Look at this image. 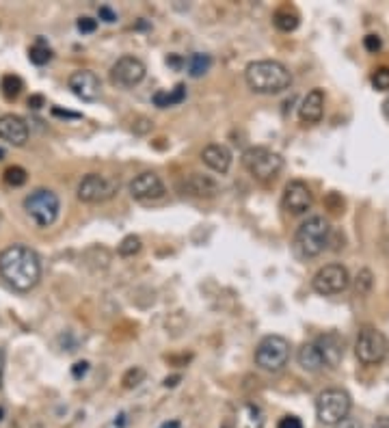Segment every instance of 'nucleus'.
Segmentation results:
<instances>
[{"label": "nucleus", "instance_id": "4468645a", "mask_svg": "<svg viewBox=\"0 0 389 428\" xmlns=\"http://www.w3.org/2000/svg\"><path fill=\"white\" fill-rule=\"evenodd\" d=\"M67 87L71 89V93L76 98H81L85 102H94L100 98L102 93V83L98 78V74H94L91 69H78L67 78Z\"/></svg>", "mask_w": 389, "mask_h": 428}, {"label": "nucleus", "instance_id": "a19ab883", "mask_svg": "<svg viewBox=\"0 0 389 428\" xmlns=\"http://www.w3.org/2000/svg\"><path fill=\"white\" fill-rule=\"evenodd\" d=\"M3 156H5V152H3V150H0V160H3Z\"/></svg>", "mask_w": 389, "mask_h": 428}, {"label": "nucleus", "instance_id": "f704fd0d", "mask_svg": "<svg viewBox=\"0 0 389 428\" xmlns=\"http://www.w3.org/2000/svg\"><path fill=\"white\" fill-rule=\"evenodd\" d=\"M87 370H89V364H87V362H78V364H74L71 374H74V379H83V377L87 374Z\"/></svg>", "mask_w": 389, "mask_h": 428}, {"label": "nucleus", "instance_id": "6ab92c4d", "mask_svg": "<svg viewBox=\"0 0 389 428\" xmlns=\"http://www.w3.org/2000/svg\"><path fill=\"white\" fill-rule=\"evenodd\" d=\"M298 364L307 372H318V370H323L327 366V360H325L323 350L318 348V344L309 342V344H303L298 348Z\"/></svg>", "mask_w": 389, "mask_h": 428}, {"label": "nucleus", "instance_id": "f3484780", "mask_svg": "<svg viewBox=\"0 0 389 428\" xmlns=\"http://www.w3.org/2000/svg\"><path fill=\"white\" fill-rule=\"evenodd\" d=\"M182 190L193 195V197H203V199H212L221 193L218 188V182L210 175H203V173H191L184 178L182 182Z\"/></svg>", "mask_w": 389, "mask_h": 428}, {"label": "nucleus", "instance_id": "6e6552de", "mask_svg": "<svg viewBox=\"0 0 389 428\" xmlns=\"http://www.w3.org/2000/svg\"><path fill=\"white\" fill-rule=\"evenodd\" d=\"M389 352V340L374 327H363L355 342V355L363 366L380 364Z\"/></svg>", "mask_w": 389, "mask_h": 428}, {"label": "nucleus", "instance_id": "39448f33", "mask_svg": "<svg viewBox=\"0 0 389 428\" xmlns=\"http://www.w3.org/2000/svg\"><path fill=\"white\" fill-rule=\"evenodd\" d=\"M24 210L39 228H50L61 210V201L50 188H35L24 197Z\"/></svg>", "mask_w": 389, "mask_h": 428}, {"label": "nucleus", "instance_id": "473e14b6", "mask_svg": "<svg viewBox=\"0 0 389 428\" xmlns=\"http://www.w3.org/2000/svg\"><path fill=\"white\" fill-rule=\"evenodd\" d=\"M277 428H303V422L296 415H286V417L279 419Z\"/></svg>", "mask_w": 389, "mask_h": 428}, {"label": "nucleus", "instance_id": "c9c22d12", "mask_svg": "<svg viewBox=\"0 0 389 428\" xmlns=\"http://www.w3.org/2000/svg\"><path fill=\"white\" fill-rule=\"evenodd\" d=\"M41 104H44V98H41V96H33V98L29 100V106H31V108H41Z\"/></svg>", "mask_w": 389, "mask_h": 428}, {"label": "nucleus", "instance_id": "b1692460", "mask_svg": "<svg viewBox=\"0 0 389 428\" xmlns=\"http://www.w3.org/2000/svg\"><path fill=\"white\" fill-rule=\"evenodd\" d=\"M29 58H31V63H35V65H46V63L52 58V50L44 44V39H39V41L29 50Z\"/></svg>", "mask_w": 389, "mask_h": 428}, {"label": "nucleus", "instance_id": "a878e982", "mask_svg": "<svg viewBox=\"0 0 389 428\" xmlns=\"http://www.w3.org/2000/svg\"><path fill=\"white\" fill-rule=\"evenodd\" d=\"M3 178H5V184L18 188V186H22V184H26L29 173H26V169H22V167H9V169L5 171Z\"/></svg>", "mask_w": 389, "mask_h": 428}, {"label": "nucleus", "instance_id": "0eeeda50", "mask_svg": "<svg viewBox=\"0 0 389 428\" xmlns=\"http://www.w3.org/2000/svg\"><path fill=\"white\" fill-rule=\"evenodd\" d=\"M243 167L260 182L275 180L283 169V158L268 148H249L243 154Z\"/></svg>", "mask_w": 389, "mask_h": 428}, {"label": "nucleus", "instance_id": "9d476101", "mask_svg": "<svg viewBox=\"0 0 389 428\" xmlns=\"http://www.w3.org/2000/svg\"><path fill=\"white\" fill-rule=\"evenodd\" d=\"M311 285H314V290L323 297L342 295L350 285V275H348L346 266H342V264H327L314 275Z\"/></svg>", "mask_w": 389, "mask_h": 428}, {"label": "nucleus", "instance_id": "20e7f679", "mask_svg": "<svg viewBox=\"0 0 389 428\" xmlns=\"http://www.w3.org/2000/svg\"><path fill=\"white\" fill-rule=\"evenodd\" d=\"M350 409H353L350 394L340 387L325 389L316 400V417L325 426H340L344 419H348Z\"/></svg>", "mask_w": 389, "mask_h": 428}, {"label": "nucleus", "instance_id": "58836bf2", "mask_svg": "<svg viewBox=\"0 0 389 428\" xmlns=\"http://www.w3.org/2000/svg\"><path fill=\"white\" fill-rule=\"evenodd\" d=\"M180 381V377H171V379H165V387H176Z\"/></svg>", "mask_w": 389, "mask_h": 428}, {"label": "nucleus", "instance_id": "9b49d317", "mask_svg": "<svg viewBox=\"0 0 389 428\" xmlns=\"http://www.w3.org/2000/svg\"><path fill=\"white\" fill-rule=\"evenodd\" d=\"M147 67L138 56H121L111 67V83L119 89H132L143 83Z\"/></svg>", "mask_w": 389, "mask_h": 428}, {"label": "nucleus", "instance_id": "4be33fe9", "mask_svg": "<svg viewBox=\"0 0 389 428\" xmlns=\"http://www.w3.org/2000/svg\"><path fill=\"white\" fill-rule=\"evenodd\" d=\"M210 65H212V58H210V54H201V52L193 54V56L186 61L188 74H191L193 78H201L203 74H208Z\"/></svg>", "mask_w": 389, "mask_h": 428}, {"label": "nucleus", "instance_id": "2eb2a0df", "mask_svg": "<svg viewBox=\"0 0 389 428\" xmlns=\"http://www.w3.org/2000/svg\"><path fill=\"white\" fill-rule=\"evenodd\" d=\"M0 141L22 148L29 141V123L18 115H0Z\"/></svg>", "mask_w": 389, "mask_h": 428}, {"label": "nucleus", "instance_id": "dca6fc26", "mask_svg": "<svg viewBox=\"0 0 389 428\" xmlns=\"http://www.w3.org/2000/svg\"><path fill=\"white\" fill-rule=\"evenodd\" d=\"M323 115H325V91L311 89L298 106V119L303 123H318Z\"/></svg>", "mask_w": 389, "mask_h": 428}, {"label": "nucleus", "instance_id": "c756f323", "mask_svg": "<svg viewBox=\"0 0 389 428\" xmlns=\"http://www.w3.org/2000/svg\"><path fill=\"white\" fill-rule=\"evenodd\" d=\"M363 48H365L368 52L376 54V52L383 48V41H380V37H378V35H374V33H372V35H365V37H363Z\"/></svg>", "mask_w": 389, "mask_h": 428}, {"label": "nucleus", "instance_id": "7c9ffc66", "mask_svg": "<svg viewBox=\"0 0 389 428\" xmlns=\"http://www.w3.org/2000/svg\"><path fill=\"white\" fill-rule=\"evenodd\" d=\"M184 98H186V87H184V85H176V89L169 91V102H171V106L182 104Z\"/></svg>", "mask_w": 389, "mask_h": 428}, {"label": "nucleus", "instance_id": "f8f14e48", "mask_svg": "<svg viewBox=\"0 0 389 428\" xmlns=\"http://www.w3.org/2000/svg\"><path fill=\"white\" fill-rule=\"evenodd\" d=\"M281 205L290 214H303L314 205V193H311V188L303 180H292L283 188Z\"/></svg>", "mask_w": 389, "mask_h": 428}, {"label": "nucleus", "instance_id": "2f4dec72", "mask_svg": "<svg viewBox=\"0 0 389 428\" xmlns=\"http://www.w3.org/2000/svg\"><path fill=\"white\" fill-rule=\"evenodd\" d=\"M76 26H78V31L81 33H94L96 29H98V20H94V18H81L76 22Z\"/></svg>", "mask_w": 389, "mask_h": 428}, {"label": "nucleus", "instance_id": "4c0bfd02", "mask_svg": "<svg viewBox=\"0 0 389 428\" xmlns=\"http://www.w3.org/2000/svg\"><path fill=\"white\" fill-rule=\"evenodd\" d=\"M52 113L54 115H61V117H71V119H78L81 115H76V113H67V111H61V108H52Z\"/></svg>", "mask_w": 389, "mask_h": 428}, {"label": "nucleus", "instance_id": "ea45409f", "mask_svg": "<svg viewBox=\"0 0 389 428\" xmlns=\"http://www.w3.org/2000/svg\"><path fill=\"white\" fill-rule=\"evenodd\" d=\"M383 108H385V115H387V119H389V98L385 100V104H383Z\"/></svg>", "mask_w": 389, "mask_h": 428}, {"label": "nucleus", "instance_id": "72a5a7b5", "mask_svg": "<svg viewBox=\"0 0 389 428\" xmlns=\"http://www.w3.org/2000/svg\"><path fill=\"white\" fill-rule=\"evenodd\" d=\"M98 16H100V20H104V22H115L117 20V14L111 9V7H106V5H102L100 9H98Z\"/></svg>", "mask_w": 389, "mask_h": 428}, {"label": "nucleus", "instance_id": "cd10ccee", "mask_svg": "<svg viewBox=\"0 0 389 428\" xmlns=\"http://www.w3.org/2000/svg\"><path fill=\"white\" fill-rule=\"evenodd\" d=\"M372 272L368 270V268H363V270H359V275H357V281H355V288H357V292L359 295H368L370 290H372Z\"/></svg>", "mask_w": 389, "mask_h": 428}, {"label": "nucleus", "instance_id": "c85d7f7f", "mask_svg": "<svg viewBox=\"0 0 389 428\" xmlns=\"http://www.w3.org/2000/svg\"><path fill=\"white\" fill-rule=\"evenodd\" d=\"M143 379H145V370H143V368H130V370L123 374L121 383H123L126 389H132V387H136Z\"/></svg>", "mask_w": 389, "mask_h": 428}, {"label": "nucleus", "instance_id": "ddd939ff", "mask_svg": "<svg viewBox=\"0 0 389 428\" xmlns=\"http://www.w3.org/2000/svg\"><path fill=\"white\" fill-rule=\"evenodd\" d=\"M165 193H167L165 182L161 180V175H156L153 171L138 173L130 182V195L136 201H158V199L165 197Z\"/></svg>", "mask_w": 389, "mask_h": 428}, {"label": "nucleus", "instance_id": "bb28decb", "mask_svg": "<svg viewBox=\"0 0 389 428\" xmlns=\"http://www.w3.org/2000/svg\"><path fill=\"white\" fill-rule=\"evenodd\" d=\"M372 87L376 91H389V67H378L372 74Z\"/></svg>", "mask_w": 389, "mask_h": 428}, {"label": "nucleus", "instance_id": "5701e85b", "mask_svg": "<svg viewBox=\"0 0 389 428\" xmlns=\"http://www.w3.org/2000/svg\"><path fill=\"white\" fill-rule=\"evenodd\" d=\"M0 91H3V96H5L7 100H16V98L20 96V91H22V81H20V76H16V74H5L3 81H0Z\"/></svg>", "mask_w": 389, "mask_h": 428}, {"label": "nucleus", "instance_id": "7ed1b4c3", "mask_svg": "<svg viewBox=\"0 0 389 428\" xmlns=\"http://www.w3.org/2000/svg\"><path fill=\"white\" fill-rule=\"evenodd\" d=\"M331 238V225L325 217H309L294 236V249L300 258H318Z\"/></svg>", "mask_w": 389, "mask_h": 428}, {"label": "nucleus", "instance_id": "79ce46f5", "mask_svg": "<svg viewBox=\"0 0 389 428\" xmlns=\"http://www.w3.org/2000/svg\"><path fill=\"white\" fill-rule=\"evenodd\" d=\"M3 415H5V411H3V409H0V419H3Z\"/></svg>", "mask_w": 389, "mask_h": 428}, {"label": "nucleus", "instance_id": "1a4fd4ad", "mask_svg": "<svg viewBox=\"0 0 389 428\" xmlns=\"http://www.w3.org/2000/svg\"><path fill=\"white\" fill-rule=\"evenodd\" d=\"M117 190H119L117 180H111L100 173H89L81 180V184H78L76 195L85 203H102V201L113 199L117 195Z\"/></svg>", "mask_w": 389, "mask_h": 428}, {"label": "nucleus", "instance_id": "e433bc0d", "mask_svg": "<svg viewBox=\"0 0 389 428\" xmlns=\"http://www.w3.org/2000/svg\"><path fill=\"white\" fill-rule=\"evenodd\" d=\"M3 372H5V352L0 348V387H3Z\"/></svg>", "mask_w": 389, "mask_h": 428}, {"label": "nucleus", "instance_id": "a211bd4d", "mask_svg": "<svg viewBox=\"0 0 389 428\" xmlns=\"http://www.w3.org/2000/svg\"><path fill=\"white\" fill-rule=\"evenodd\" d=\"M201 160L208 169L216 171V173H227L231 167V152L221 146V143H212L201 152Z\"/></svg>", "mask_w": 389, "mask_h": 428}, {"label": "nucleus", "instance_id": "393cba45", "mask_svg": "<svg viewBox=\"0 0 389 428\" xmlns=\"http://www.w3.org/2000/svg\"><path fill=\"white\" fill-rule=\"evenodd\" d=\"M138 251H141V238L134 236V234L126 236V238L119 243V247H117V253H119L121 258H134Z\"/></svg>", "mask_w": 389, "mask_h": 428}, {"label": "nucleus", "instance_id": "423d86ee", "mask_svg": "<svg viewBox=\"0 0 389 428\" xmlns=\"http://www.w3.org/2000/svg\"><path fill=\"white\" fill-rule=\"evenodd\" d=\"M290 362V342L283 335H266L256 348V364L266 372H279Z\"/></svg>", "mask_w": 389, "mask_h": 428}, {"label": "nucleus", "instance_id": "f257e3e1", "mask_svg": "<svg viewBox=\"0 0 389 428\" xmlns=\"http://www.w3.org/2000/svg\"><path fill=\"white\" fill-rule=\"evenodd\" d=\"M0 277L14 290L31 292L41 279V260L35 249L26 245H11L0 251Z\"/></svg>", "mask_w": 389, "mask_h": 428}, {"label": "nucleus", "instance_id": "412c9836", "mask_svg": "<svg viewBox=\"0 0 389 428\" xmlns=\"http://www.w3.org/2000/svg\"><path fill=\"white\" fill-rule=\"evenodd\" d=\"M298 22H300V18H298V14H296L294 7H281V9H277L275 16H273V24H275L281 33H292V31H296V29H298Z\"/></svg>", "mask_w": 389, "mask_h": 428}, {"label": "nucleus", "instance_id": "aec40b11", "mask_svg": "<svg viewBox=\"0 0 389 428\" xmlns=\"http://www.w3.org/2000/svg\"><path fill=\"white\" fill-rule=\"evenodd\" d=\"M318 348L323 350V355H325V360H327V366H331V368H335L338 364H340V360H342V355H344V348H342V340L338 337V335H333V333H329V335H323V337H318Z\"/></svg>", "mask_w": 389, "mask_h": 428}, {"label": "nucleus", "instance_id": "f03ea898", "mask_svg": "<svg viewBox=\"0 0 389 428\" xmlns=\"http://www.w3.org/2000/svg\"><path fill=\"white\" fill-rule=\"evenodd\" d=\"M245 81L251 91L262 93V96H277L292 85V74L290 69L273 58H262L253 61L245 69Z\"/></svg>", "mask_w": 389, "mask_h": 428}]
</instances>
